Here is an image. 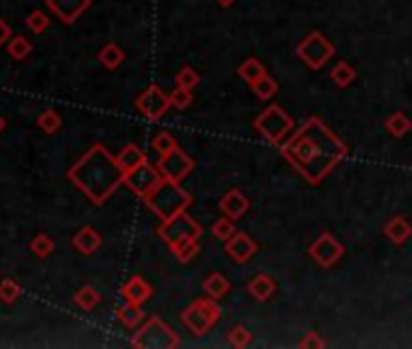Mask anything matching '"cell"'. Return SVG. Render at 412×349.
I'll return each instance as SVG.
<instances>
[{"label":"cell","mask_w":412,"mask_h":349,"mask_svg":"<svg viewBox=\"0 0 412 349\" xmlns=\"http://www.w3.org/2000/svg\"><path fill=\"white\" fill-rule=\"evenodd\" d=\"M69 177L95 204H102L114 192V187L119 185L121 165L102 146H95V148H90L81 161L73 165Z\"/></svg>","instance_id":"cell-1"},{"label":"cell","mask_w":412,"mask_h":349,"mask_svg":"<svg viewBox=\"0 0 412 349\" xmlns=\"http://www.w3.org/2000/svg\"><path fill=\"white\" fill-rule=\"evenodd\" d=\"M46 5L51 8V12L61 22L71 24L78 20V15H81L85 8H88L90 0H46Z\"/></svg>","instance_id":"cell-2"},{"label":"cell","mask_w":412,"mask_h":349,"mask_svg":"<svg viewBox=\"0 0 412 349\" xmlns=\"http://www.w3.org/2000/svg\"><path fill=\"white\" fill-rule=\"evenodd\" d=\"M100 236H97L92 228H83L76 233V238H73V245H76L78 250H81L83 255H92L97 248H100Z\"/></svg>","instance_id":"cell-3"},{"label":"cell","mask_w":412,"mask_h":349,"mask_svg":"<svg viewBox=\"0 0 412 349\" xmlns=\"http://www.w3.org/2000/svg\"><path fill=\"white\" fill-rule=\"evenodd\" d=\"M8 54H10V59L24 61L29 54H32V41L24 39V36H12V39L8 41Z\"/></svg>","instance_id":"cell-4"},{"label":"cell","mask_w":412,"mask_h":349,"mask_svg":"<svg viewBox=\"0 0 412 349\" xmlns=\"http://www.w3.org/2000/svg\"><path fill=\"white\" fill-rule=\"evenodd\" d=\"M29 250H32V255H36V257H49L54 253V241L49 236H44V233H39V236L32 238Z\"/></svg>","instance_id":"cell-5"},{"label":"cell","mask_w":412,"mask_h":349,"mask_svg":"<svg viewBox=\"0 0 412 349\" xmlns=\"http://www.w3.org/2000/svg\"><path fill=\"white\" fill-rule=\"evenodd\" d=\"M22 293V286L12 279H3L0 281V301L3 303H15Z\"/></svg>","instance_id":"cell-6"},{"label":"cell","mask_w":412,"mask_h":349,"mask_svg":"<svg viewBox=\"0 0 412 349\" xmlns=\"http://www.w3.org/2000/svg\"><path fill=\"white\" fill-rule=\"evenodd\" d=\"M36 124H39L41 131L54 133V131H59V128H61V114H59V112H54V109H46V112H41V114H39Z\"/></svg>","instance_id":"cell-7"},{"label":"cell","mask_w":412,"mask_h":349,"mask_svg":"<svg viewBox=\"0 0 412 349\" xmlns=\"http://www.w3.org/2000/svg\"><path fill=\"white\" fill-rule=\"evenodd\" d=\"M27 27L32 29L34 34H41V32H46V27H49V17H46V12H41V10H34L32 15L27 17Z\"/></svg>","instance_id":"cell-8"},{"label":"cell","mask_w":412,"mask_h":349,"mask_svg":"<svg viewBox=\"0 0 412 349\" xmlns=\"http://www.w3.org/2000/svg\"><path fill=\"white\" fill-rule=\"evenodd\" d=\"M97 301H100L97 291H95V289H88V286L76 293V303L81 305V308H85V310H90L92 305H97Z\"/></svg>","instance_id":"cell-9"},{"label":"cell","mask_w":412,"mask_h":349,"mask_svg":"<svg viewBox=\"0 0 412 349\" xmlns=\"http://www.w3.org/2000/svg\"><path fill=\"white\" fill-rule=\"evenodd\" d=\"M100 61H102L104 66H109V69H116V66L121 64V51L114 44L104 46L102 51H100Z\"/></svg>","instance_id":"cell-10"},{"label":"cell","mask_w":412,"mask_h":349,"mask_svg":"<svg viewBox=\"0 0 412 349\" xmlns=\"http://www.w3.org/2000/svg\"><path fill=\"white\" fill-rule=\"evenodd\" d=\"M141 163V156L136 153V148H126L124 153H121V158H119V165H121V170H129L131 173L134 168Z\"/></svg>","instance_id":"cell-11"},{"label":"cell","mask_w":412,"mask_h":349,"mask_svg":"<svg viewBox=\"0 0 412 349\" xmlns=\"http://www.w3.org/2000/svg\"><path fill=\"white\" fill-rule=\"evenodd\" d=\"M10 36H12V32H10V27H8V22L0 17V46L5 44V41H10Z\"/></svg>","instance_id":"cell-12"},{"label":"cell","mask_w":412,"mask_h":349,"mask_svg":"<svg viewBox=\"0 0 412 349\" xmlns=\"http://www.w3.org/2000/svg\"><path fill=\"white\" fill-rule=\"evenodd\" d=\"M3 128H5V119L0 116V133H3Z\"/></svg>","instance_id":"cell-13"}]
</instances>
